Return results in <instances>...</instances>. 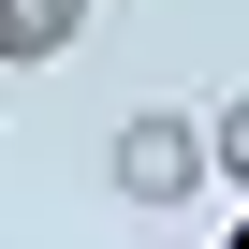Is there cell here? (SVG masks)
I'll use <instances>...</instances> for the list:
<instances>
[{
	"label": "cell",
	"mask_w": 249,
	"mask_h": 249,
	"mask_svg": "<svg viewBox=\"0 0 249 249\" xmlns=\"http://www.w3.org/2000/svg\"><path fill=\"white\" fill-rule=\"evenodd\" d=\"M103 176L132 191V205H161V220H176V205L220 176V147H205V117H161V103H147V117H117V161H103Z\"/></svg>",
	"instance_id": "1"
},
{
	"label": "cell",
	"mask_w": 249,
	"mask_h": 249,
	"mask_svg": "<svg viewBox=\"0 0 249 249\" xmlns=\"http://www.w3.org/2000/svg\"><path fill=\"white\" fill-rule=\"evenodd\" d=\"M88 44V0H0V73H44Z\"/></svg>",
	"instance_id": "2"
},
{
	"label": "cell",
	"mask_w": 249,
	"mask_h": 249,
	"mask_svg": "<svg viewBox=\"0 0 249 249\" xmlns=\"http://www.w3.org/2000/svg\"><path fill=\"white\" fill-rule=\"evenodd\" d=\"M205 147H220V176H234V191H249V88H234V103H220V117H205Z\"/></svg>",
	"instance_id": "3"
},
{
	"label": "cell",
	"mask_w": 249,
	"mask_h": 249,
	"mask_svg": "<svg viewBox=\"0 0 249 249\" xmlns=\"http://www.w3.org/2000/svg\"><path fill=\"white\" fill-rule=\"evenodd\" d=\"M220 249H249V220H234V234H220Z\"/></svg>",
	"instance_id": "4"
}]
</instances>
